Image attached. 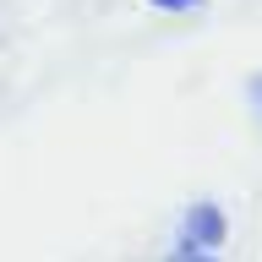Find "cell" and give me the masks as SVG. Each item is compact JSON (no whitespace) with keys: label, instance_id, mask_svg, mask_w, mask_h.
I'll list each match as a JSON object with an SVG mask.
<instances>
[{"label":"cell","instance_id":"6da1fadb","mask_svg":"<svg viewBox=\"0 0 262 262\" xmlns=\"http://www.w3.org/2000/svg\"><path fill=\"white\" fill-rule=\"evenodd\" d=\"M224 235L229 219L219 202H196L175 229V246H169V262H224Z\"/></svg>","mask_w":262,"mask_h":262},{"label":"cell","instance_id":"7a4b0ae2","mask_svg":"<svg viewBox=\"0 0 262 262\" xmlns=\"http://www.w3.org/2000/svg\"><path fill=\"white\" fill-rule=\"evenodd\" d=\"M153 6H164V11H169V6H180V11H191L196 0H153Z\"/></svg>","mask_w":262,"mask_h":262}]
</instances>
